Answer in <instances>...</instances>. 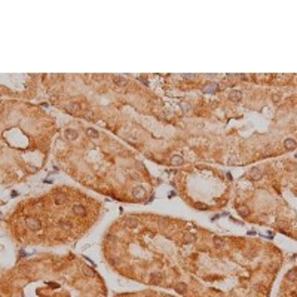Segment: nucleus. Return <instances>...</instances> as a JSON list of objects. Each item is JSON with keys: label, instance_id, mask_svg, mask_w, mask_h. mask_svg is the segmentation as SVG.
Masks as SVG:
<instances>
[{"label": "nucleus", "instance_id": "nucleus-1", "mask_svg": "<svg viewBox=\"0 0 297 297\" xmlns=\"http://www.w3.org/2000/svg\"><path fill=\"white\" fill-rule=\"evenodd\" d=\"M25 226H27L30 230L37 232V230H40V227H42V223H40V220L36 219V217H27V219H25Z\"/></svg>", "mask_w": 297, "mask_h": 297}, {"label": "nucleus", "instance_id": "nucleus-2", "mask_svg": "<svg viewBox=\"0 0 297 297\" xmlns=\"http://www.w3.org/2000/svg\"><path fill=\"white\" fill-rule=\"evenodd\" d=\"M66 110H67L70 114H73V116H79V114H82V107H80V104L79 103H68L67 106H66Z\"/></svg>", "mask_w": 297, "mask_h": 297}, {"label": "nucleus", "instance_id": "nucleus-3", "mask_svg": "<svg viewBox=\"0 0 297 297\" xmlns=\"http://www.w3.org/2000/svg\"><path fill=\"white\" fill-rule=\"evenodd\" d=\"M125 226L131 227V229H135V227L140 226V220L137 219L135 215H128V217H125Z\"/></svg>", "mask_w": 297, "mask_h": 297}, {"label": "nucleus", "instance_id": "nucleus-4", "mask_svg": "<svg viewBox=\"0 0 297 297\" xmlns=\"http://www.w3.org/2000/svg\"><path fill=\"white\" fill-rule=\"evenodd\" d=\"M144 196H146V189L143 187V186H138V187H135L134 190H132V198L134 199H144Z\"/></svg>", "mask_w": 297, "mask_h": 297}, {"label": "nucleus", "instance_id": "nucleus-5", "mask_svg": "<svg viewBox=\"0 0 297 297\" xmlns=\"http://www.w3.org/2000/svg\"><path fill=\"white\" fill-rule=\"evenodd\" d=\"M250 178L251 180H254V181H257V180H260L262 178V175H263V172H262V169L260 168H257V167H254V168H251L250 169Z\"/></svg>", "mask_w": 297, "mask_h": 297}, {"label": "nucleus", "instance_id": "nucleus-6", "mask_svg": "<svg viewBox=\"0 0 297 297\" xmlns=\"http://www.w3.org/2000/svg\"><path fill=\"white\" fill-rule=\"evenodd\" d=\"M174 288H175V291L178 293V294H186V293L189 291V287H187V284L186 282H175L174 284Z\"/></svg>", "mask_w": 297, "mask_h": 297}, {"label": "nucleus", "instance_id": "nucleus-7", "mask_svg": "<svg viewBox=\"0 0 297 297\" xmlns=\"http://www.w3.org/2000/svg\"><path fill=\"white\" fill-rule=\"evenodd\" d=\"M54 202H55L56 205H62V204H66V202H67V196H66V193H62V192H56L55 195H54Z\"/></svg>", "mask_w": 297, "mask_h": 297}, {"label": "nucleus", "instance_id": "nucleus-8", "mask_svg": "<svg viewBox=\"0 0 297 297\" xmlns=\"http://www.w3.org/2000/svg\"><path fill=\"white\" fill-rule=\"evenodd\" d=\"M64 137H66L68 141H74V140H77L79 132L76 131V129H66V132H64Z\"/></svg>", "mask_w": 297, "mask_h": 297}, {"label": "nucleus", "instance_id": "nucleus-9", "mask_svg": "<svg viewBox=\"0 0 297 297\" xmlns=\"http://www.w3.org/2000/svg\"><path fill=\"white\" fill-rule=\"evenodd\" d=\"M217 83H214V82H209V83H207L204 88H202V92L204 94H213V92H215L217 91Z\"/></svg>", "mask_w": 297, "mask_h": 297}, {"label": "nucleus", "instance_id": "nucleus-10", "mask_svg": "<svg viewBox=\"0 0 297 297\" xmlns=\"http://www.w3.org/2000/svg\"><path fill=\"white\" fill-rule=\"evenodd\" d=\"M112 79H113V83L116 85V86H125V85L128 83L126 79H125L124 76H119V74H113Z\"/></svg>", "mask_w": 297, "mask_h": 297}, {"label": "nucleus", "instance_id": "nucleus-11", "mask_svg": "<svg viewBox=\"0 0 297 297\" xmlns=\"http://www.w3.org/2000/svg\"><path fill=\"white\" fill-rule=\"evenodd\" d=\"M296 146H297V143L294 138H285V140H284V149H285V150L291 151L296 149Z\"/></svg>", "mask_w": 297, "mask_h": 297}, {"label": "nucleus", "instance_id": "nucleus-12", "mask_svg": "<svg viewBox=\"0 0 297 297\" xmlns=\"http://www.w3.org/2000/svg\"><path fill=\"white\" fill-rule=\"evenodd\" d=\"M229 100L232 101V103H239V101L242 100V92L241 91H232L229 95Z\"/></svg>", "mask_w": 297, "mask_h": 297}, {"label": "nucleus", "instance_id": "nucleus-13", "mask_svg": "<svg viewBox=\"0 0 297 297\" xmlns=\"http://www.w3.org/2000/svg\"><path fill=\"white\" fill-rule=\"evenodd\" d=\"M183 163H184V159H183L181 155H172V156H171V165L180 167V165H183Z\"/></svg>", "mask_w": 297, "mask_h": 297}, {"label": "nucleus", "instance_id": "nucleus-14", "mask_svg": "<svg viewBox=\"0 0 297 297\" xmlns=\"http://www.w3.org/2000/svg\"><path fill=\"white\" fill-rule=\"evenodd\" d=\"M236 211H238V214H239V215H242V217H247L248 214H250V208H248L247 205H238V207H236Z\"/></svg>", "mask_w": 297, "mask_h": 297}, {"label": "nucleus", "instance_id": "nucleus-15", "mask_svg": "<svg viewBox=\"0 0 297 297\" xmlns=\"http://www.w3.org/2000/svg\"><path fill=\"white\" fill-rule=\"evenodd\" d=\"M213 245H214V248H223L224 245H226V241H224L223 238L215 236V238H213Z\"/></svg>", "mask_w": 297, "mask_h": 297}, {"label": "nucleus", "instance_id": "nucleus-16", "mask_svg": "<svg viewBox=\"0 0 297 297\" xmlns=\"http://www.w3.org/2000/svg\"><path fill=\"white\" fill-rule=\"evenodd\" d=\"M183 241H184L186 244H193V242H195V235H193L192 232H184V233H183Z\"/></svg>", "mask_w": 297, "mask_h": 297}, {"label": "nucleus", "instance_id": "nucleus-17", "mask_svg": "<svg viewBox=\"0 0 297 297\" xmlns=\"http://www.w3.org/2000/svg\"><path fill=\"white\" fill-rule=\"evenodd\" d=\"M86 134H88V137H89V138H92V140H95V138H98V137H100V132H98L97 129H94V128H88V129H86Z\"/></svg>", "mask_w": 297, "mask_h": 297}, {"label": "nucleus", "instance_id": "nucleus-18", "mask_svg": "<svg viewBox=\"0 0 297 297\" xmlns=\"http://www.w3.org/2000/svg\"><path fill=\"white\" fill-rule=\"evenodd\" d=\"M73 213L77 214V215H85V214H86V209H85L83 205H74V207H73Z\"/></svg>", "mask_w": 297, "mask_h": 297}, {"label": "nucleus", "instance_id": "nucleus-19", "mask_svg": "<svg viewBox=\"0 0 297 297\" xmlns=\"http://www.w3.org/2000/svg\"><path fill=\"white\" fill-rule=\"evenodd\" d=\"M287 279L290 281V282H296V270L294 269H291L288 273H287V276H285Z\"/></svg>", "mask_w": 297, "mask_h": 297}, {"label": "nucleus", "instance_id": "nucleus-20", "mask_svg": "<svg viewBox=\"0 0 297 297\" xmlns=\"http://www.w3.org/2000/svg\"><path fill=\"white\" fill-rule=\"evenodd\" d=\"M106 241L110 242V244H116V242H118V236L112 235V233H107V235H106Z\"/></svg>", "mask_w": 297, "mask_h": 297}, {"label": "nucleus", "instance_id": "nucleus-21", "mask_svg": "<svg viewBox=\"0 0 297 297\" xmlns=\"http://www.w3.org/2000/svg\"><path fill=\"white\" fill-rule=\"evenodd\" d=\"M82 116H83L85 119H89V120H92V119H94V112H91V110H83Z\"/></svg>", "mask_w": 297, "mask_h": 297}, {"label": "nucleus", "instance_id": "nucleus-22", "mask_svg": "<svg viewBox=\"0 0 297 297\" xmlns=\"http://www.w3.org/2000/svg\"><path fill=\"white\" fill-rule=\"evenodd\" d=\"M58 224L61 226L62 229H66V230L70 229V226H72V223H70V221H66V220H60V223H58Z\"/></svg>", "mask_w": 297, "mask_h": 297}, {"label": "nucleus", "instance_id": "nucleus-23", "mask_svg": "<svg viewBox=\"0 0 297 297\" xmlns=\"http://www.w3.org/2000/svg\"><path fill=\"white\" fill-rule=\"evenodd\" d=\"M183 77H184V79H189V80H193V79H196V74H184Z\"/></svg>", "mask_w": 297, "mask_h": 297}, {"label": "nucleus", "instance_id": "nucleus-24", "mask_svg": "<svg viewBox=\"0 0 297 297\" xmlns=\"http://www.w3.org/2000/svg\"><path fill=\"white\" fill-rule=\"evenodd\" d=\"M196 208L198 209H207V205H204V204H196Z\"/></svg>", "mask_w": 297, "mask_h": 297}, {"label": "nucleus", "instance_id": "nucleus-25", "mask_svg": "<svg viewBox=\"0 0 297 297\" xmlns=\"http://www.w3.org/2000/svg\"><path fill=\"white\" fill-rule=\"evenodd\" d=\"M92 79H94V80H101V79H103V74H94Z\"/></svg>", "mask_w": 297, "mask_h": 297}, {"label": "nucleus", "instance_id": "nucleus-26", "mask_svg": "<svg viewBox=\"0 0 297 297\" xmlns=\"http://www.w3.org/2000/svg\"><path fill=\"white\" fill-rule=\"evenodd\" d=\"M159 223L165 224V223H167V219H165V217H159Z\"/></svg>", "mask_w": 297, "mask_h": 297}, {"label": "nucleus", "instance_id": "nucleus-27", "mask_svg": "<svg viewBox=\"0 0 297 297\" xmlns=\"http://www.w3.org/2000/svg\"><path fill=\"white\" fill-rule=\"evenodd\" d=\"M279 98H281V97L278 95V94H276L275 97H272V100H273V101H279Z\"/></svg>", "mask_w": 297, "mask_h": 297}]
</instances>
